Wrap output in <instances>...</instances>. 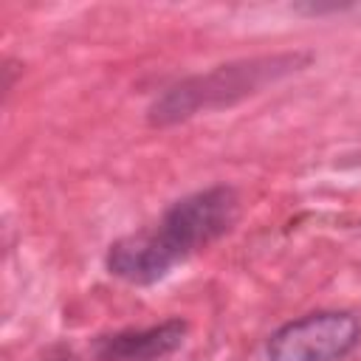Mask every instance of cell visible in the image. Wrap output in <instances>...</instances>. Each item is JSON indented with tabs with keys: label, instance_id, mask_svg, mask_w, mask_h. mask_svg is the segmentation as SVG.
I'll list each match as a JSON object with an SVG mask.
<instances>
[{
	"label": "cell",
	"instance_id": "4",
	"mask_svg": "<svg viewBox=\"0 0 361 361\" xmlns=\"http://www.w3.org/2000/svg\"><path fill=\"white\" fill-rule=\"evenodd\" d=\"M189 333L186 319L172 316L149 327H130L113 336H102L96 341L99 361H161L172 355Z\"/></svg>",
	"mask_w": 361,
	"mask_h": 361
},
{
	"label": "cell",
	"instance_id": "5",
	"mask_svg": "<svg viewBox=\"0 0 361 361\" xmlns=\"http://www.w3.org/2000/svg\"><path fill=\"white\" fill-rule=\"evenodd\" d=\"M51 361H76L73 355H56V358H51Z\"/></svg>",
	"mask_w": 361,
	"mask_h": 361
},
{
	"label": "cell",
	"instance_id": "3",
	"mask_svg": "<svg viewBox=\"0 0 361 361\" xmlns=\"http://www.w3.org/2000/svg\"><path fill=\"white\" fill-rule=\"evenodd\" d=\"M361 341V322L347 310H319L276 327L265 344L268 361H341Z\"/></svg>",
	"mask_w": 361,
	"mask_h": 361
},
{
	"label": "cell",
	"instance_id": "1",
	"mask_svg": "<svg viewBox=\"0 0 361 361\" xmlns=\"http://www.w3.org/2000/svg\"><path fill=\"white\" fill-rule=\"evenodd\" d=\"M240 214L234 186L217 183L175 200L155 226L116 240L107 251V271L130 285H155L178 262L220 240Z\"/></svg>",
	"mask_w": 361,
	"mask_h": 361
},
{
	"label": "cell",
	"instance_id": "2",
	"mask_svg": "<svg viewBox=\"0 0 361 361\" xmlns=\"http://www.w3.org/2000/svg\"><path fill=\"white\" fill-rule=\"evenodd\" d=\"M307 62H310V54L293 51V54H268V56H251V59L217 65L206 73L186 76L172 87H166L149 104L147 118L152 127H169L197 113L231 107L240 99L259 93L262 87L302 71Z\"/></svg>",
	"mask_w": 361,
	"mask_h": 361
}]
</instances>
